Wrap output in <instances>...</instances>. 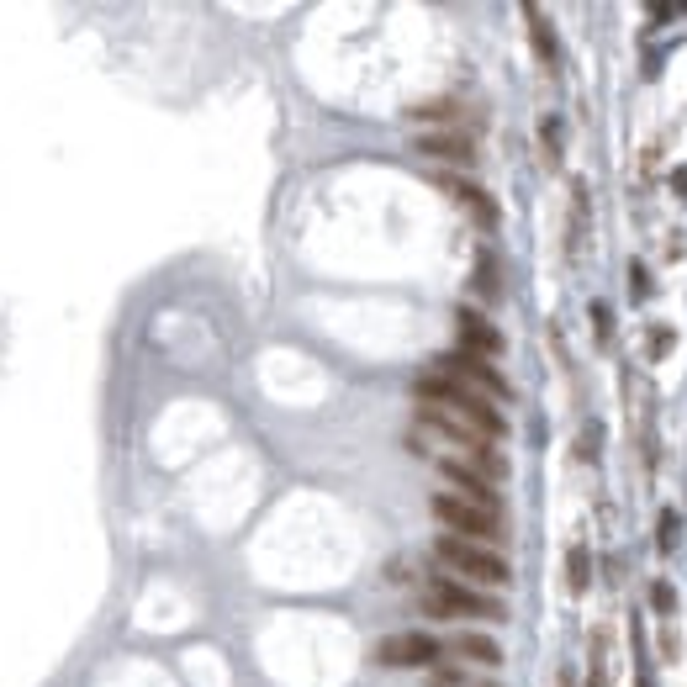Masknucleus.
<instances>
[{"instance_id": "obj_1", "label": "nucleus", "mask_w": 687, "mask_h": 687, "mask_svg": "<svg viewBox=\"0 0 687 687\" xmlns=\"http://www.w3.org/2000/svg\"><path fill=\"white\" fill-rule=\"evenodd\" d=\"M413 392H418V407H439V413H450V418L466 423V429H476L481 439H503L508 434V418L492 407V397L471 392L466 381L444 376V370H423V376L413 381Z\"/></svg>"}, {"instance_id": "obj_2", "label": "nucleus", "mask_w": 687, "mask_h": 687, "mask_svg": "<svg viewBox=\"0 0 687 687\" xmlns=\"http://www.w3.org/2000/svg\"><path fill=\"white\" fill-rule=\"evenodd\" d=\"M434 561H439L444 577H455V582H466V587H508V577H513V566L492 545L455 540V534H439V540H434Z\"/></svg>"}, {"instance_id": "obj_3", "label": "nucleus", "mask_w": 687, "mask_h": 687, "mask_svg": "<svg viewBox=\"0 0 687 687\" xmlns=\"http://www.w3.org/2000/svg\"><path fill=\"white\" fill-rule=\"evenodd\" d=\"M429 513H434V524L444 534H455V540H476V545H497V540H503V518H497V508L471 503V497H460V492H434L429 497Z\"/></svg>"}, {"instance_id": "obj_4", "label": "nucleus", "mask_w": 687, "mask_h": 687, "mask_svg": "<svg viewBox=\"0 0 687 687\" xmlns=\"http://www.w3.org/2000/svg\"><path fill=\"white\" fill-rule=\"evenodd\" d=\"M423 614L429 619H503V603L492 598V592L481 587H466L455 577H429V587H423Z\"/></svg>"}, {"instance_id": "obj_5", "label": "nucleus", "mask_w": 687, "mask_h": 687, "mask_svg": "<svg viewBox=\"0 0 687 687\" xmlns=\"http://www.w3.org/2000/svg\"><path fill=\"white\" fill-rule=\"evenodd\" d=\"M439 661V640L429 629H402V635H386L376 645V666H392V672H407V666H434Z\"/></svg>"}, {"instance_id": "obj_6", "label": "nucleus", "mask_w": 687, "mask_h": 687, "mask_svg": "<svg viewBox=\"0 0 687 687\" xmlns=\"http://www.w3.org/2000/svg\"><path fill=\"white\" fill-rule=\"evenodd\" d=\"M434 370H444V376H455V381H466L471 392H481V397H513V386L497 376V370L487 365V360H476V355H466V349H450V355H439L434 360Z\"/></svg>"}, {"instance_id": "obj_7", "label": "nucleus", "mask_w": 687, "mask_h": 687, "mask_svg": "<svg viewBox=\"0 0 687 687\" xmlns=\"http://www.w3.org/2000/svg\"><path fill=\"white\" fill-rule=\"evenodd\" d=\"M418 159H434V164H455V170H471L476 164V143L466 133H423L413 143Z\"/></svg>"}, {"instance_id": "obj_8", "label": "nucleus", "mask_w": 687, "mask_h": 687, "mask_svg": "<svg viewBox=\"0 0 687 687\" xmlns=\"http://www.w3.org/2000/svg\"><path fill=\"white\" fill-rule=\"evenodd\" d=\"M439 471H444V481L460 492V497H471V503H487V508H497V492H492V476L481 471V466H471V460H460V455H444L439 460Z\"/></svg>"}, {"instance_id": "obj_9", "label": "nucleus", "mask_w": 687, "mask_h": 687, "mask_svg": "<svg viewBox=\"0 0 687 687\" xmlns=\"http://www.w3.org/2000/svg\"><path fill=\"white\" fill-rule=\"evenodd\" d=\"M455 328H460V344H466V355H476V360L503 355V333H497L487 318H481L476 307H460V312H455Z\"/></svg>"}, {"instance_id": "obj_10", "label": "nucleus", "mask_w": 687, "mask_h": 687, "mask_svg": "<svg viewBox=\"0 0 687 687\" xmlns=\"http://www.w3.org/2000/svg\"><path fill=\"white\" fill-rule=\"evenodd\" d=\"M439 185H444V191H450V196L460 201V207H466V212L481 222V228H497V207H492V196L481 191V185L460 180V175H439Z\"/></svg>"}, {"instance_id": "obj_11", "label": "nucleus", "mask_w": 687, "mask_h": 687, "mask_svg": "<svg viewBox=\"0 0 687 687\" xmlns=\"http://www.w3.org/2000/svg\"><path fill=\"white\" fill-rule=\"evenodd\" d=\"M450 651H455L460 661H476V666H497V661H503V651H497V640H492V635H476V629H466V635H455V640H450Z\"/></svg>"}, {"instance_id": "obj_12", "label": "nucleus", "mask_w": 687, "mask_h": 687, "mask_svg": "<svg viewBox=\"0 0 687 687\" xmlns=\"http://www.w3.org/2000/svg\"><path fill=\"white\" fill-rule=\"evenodd\" d=\"M455 117H460V101H429V106L407 111V122H429L439 133H455Z\"/></svg>"}, {"instance_id": "obj_13", "label": "nucleus", "mask_w": 687, "mask_h": 687, "mask_svg": "<svg viewBox=\"0 0 687 687\" xmlns=\"http://www.w3.org/2000/svg\"><path fill=\"white\" fill-rule=\"evenodd\" d=\"M524 16H529V32H534V53H540L545 64H555V37H550V22H545V16L534 11V6H529Z\"/></svg>"}, {"instance_id": "obj_14", "label": "nucleus", "mask_w": 687, "mask_h": 687, "mask_svg": "<svg viewBox=\"0 0 687 687\" xmlns=\"http://www.w3.org/2000/svg\"><path fill=\"white\" fill-rule=\"evenodd\" d=\"M566 566H571V592H582V587H587V577H592V561H587V550L577 545V550H571V561H566Z\"/></svg>"}, {"instance_id": "obj_15", "label": "nucleus", "mask_w": 687, "mask_h": 687, "mask_svg": "<svg viewBox=\"0 0 687 687\" xmlns=\"http://www.w3.org/2000/svg\"><path fill=\"white\" fill-rule=\"evenodd\" d=\"M651 608H656V614H672V608H677V592L666 587V582H656V587H651Z\"/></svg>"}, {"instance_id": "obj_16", "label": "nucleus", "mask_w": 687, "mask_h": 687, "mask_svg": "<svg viewBox=\"0 0 687 687\" xmlns=\"http://www.w3.org/2000/svg\"><path fill=\"white\" fill-rule=\"evenodd\" d=\"M656 534H661L656 545H661V550H672V545H677V513H661V524H656Z\"/></svg>"}, {"instance_id": "obj_17", "label": "nucleus", "mask_w": 687, "mask_h": 687, "mask_svg": "<svg viewBox=\"0 0 687 687\" xmlns=\"http://www.w3.org/2000/svg\"><path fill=\"white\" fill-rule=\"evenodd\" d=\"M672 339H677L672 328H656V333H651V355H661V349H672Z\"/></svg>"}, {"instance_id": "obj_18", "label": "nucleus", "mask_w": 687, "mask_h": 687, "mask_svg": "<svg viewBox=\"0 0 687 687\" xmlns=\"http://www.w3.org/2000/svg\"><path fill=\"white\" fill-rule=\"evenodd\" d=\"M429 682H434V687H455V682H460V672H434Z\"/></svg>"}]
</instances>
